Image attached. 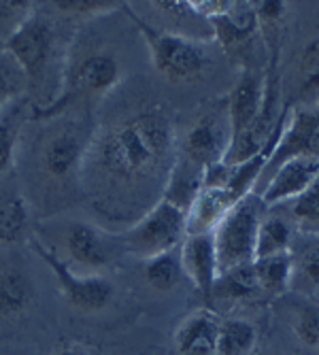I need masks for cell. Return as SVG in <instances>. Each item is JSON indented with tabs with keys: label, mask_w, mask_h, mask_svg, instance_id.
I'll return each instance as SVG.
<instances>
[{
	"label": "cell",
	"mask_w": 319,
	"mask_h": 355,
	"mask_svg": "<svg viewBox=\"0 0 319 355\" xmlns=\"http://www.w3.org/2000/svg\"><path fill=\"white\" fill-rule=\"evenodd\" d=\"M236 202L230 198L226 189L202 187L194 202L185 211V232L187 234H213L221 219ZM185 234V236H187Z\"/></svg>",
	"instance_id": "17"
},
{
	"label": "cell",
	"mask_w": 319,
	"mask_h": 355,
	"mask_svg": "<svg viewBox=\"0 0 319 355\" xmlns=\"http://www.w3.org/2000/svg\"><path fill=\"white\" fill-rule=\"evenodd\" d=\"M294 157H319V109H298L283 128L268 166L279 168Z\"/></svg>",
	"instance_id": "9"
},
{
	"label": "cell",
	"mask_w": 319,
	"mask_h": 355,
	"mask_svg": "<svg viewBox=\"0 0 319 355\" xmlns=\"http://www.w3.org/2000/svg\"><path fill=\"white\" fill-rule=\"evenodd\" d=\"M292 332L302 347L311 351H319V304L317 302H302L300 306H296L292 315Z\"/></svg>",
	"instance_id": "28"
},
{
	"label": "cell",
	"mask_w": 319,
	"mask_h": 355,
	"mask_svg": "<svg viewBox=\"0 0 319 355\" xmlns=\"http://www.w3.org/2000/svg\"><path fill=\"white\" fill-rule=\"evenodd\" d=\"M55 49V26L53 19L41 11H32L30 17L13 32L5 43V51L17 62L26 75L28 85L43 79L49 60Z\"/></svg>",
	"instance_id": "7"
},
{
	"label": "cell",
	"mask_w": 319,
	"mask_h": 355,
	"mask_svg": "<svg viewBox=\"0 0 319 355\" xmlns=\"http://www.w3.org/2000/svg\"><path fill=\"white\" fill-rule=\"evenodd\" d=\"M219 324L211 309L189 313L173 334V355H217Z\"/></svg>",
	"instance_id": "14"
},
{
	"label": "cell",
	"mask_w": 319,
	"mask_h": 355,
	"mask_svg": "<svg viewBox=\"0 0 319 355\" xmlns=\"http://www.w3.org/2000/svg\"><path fill=\"white\" fill-rule=\"evenodd\" d=\"M121 79V64L109 51H89L79 60H73L67 73L60 79V92L53 96L49 105L37 107L35 117L45 119L60 115L69 105L103 96L113 89Z\"/></svg>",
	"instance_id": "2"
},
{
	"label": "cell",
	"mask_w": 319,
	"mask_h": 355,
	"mask_svg": "<svg viewBox=\"0 0 319 355\" xmlns=\"http://www.w3.org/2000/svg\"><path fill=\"white\" fill-rule=\"evenodd\" d=\"M258 345V330L249 319L228 317L219 324L217 355H253Z\"/></svg>",
	"instance_id": "21"
},
{
	"label": "cell",
	"mask_w": 319,
	"mask_h": 355,
	"mask_svg": "<svg viewBox=\"0 0 319 355\" xmlns=\"http://www.w3.org/2000/svg\"><path fill=\"white\" fill-rule=\"evenodd\" d=\"M209 24L213 28L215 39L230 55L243 53L253 41V37L260 32V24L258 17H255L253 5L247 3H234L228 13L211 19Z\"/></svg>",
	"instance_id": "16"
},
{
	"label": "cell",
	"mask_w": 319,
	"mask_h": 355,
	"mask_svg": "<svg viewBox=\"0 0 319 355\" xmlns=\"http://www.w3.org/2000/svg\"><path fill=\"white\" fill-rule=\"evenodd\" d=\"M228 147H230L228 119L219 121L217 115H202L187 130V135L181 143L179 155L205 171L217 162H223V157L228 153Z\"/></svg>",
	"instance_id": "8"
},
{
	"label": "cell",
	"mask_w": 319,
	"mask_h": 355,
	"mask_svg": "<svg viewBox=\"0 0 319 355\" xmlns=\"http://www.w3.org/2000/svg\"><path fill=\"white\" fill-rule=\"evenodd\" d=\"M319 157H294L275 168L268 185L260 193L266 207L281 205L285 200H294L317 179Z\"/></svg>",
	"instance_id": "13"
},
{
	"label": "cell",
	"mask_w": 319,
	"mask_h": 355,
	"mask_svg": "<svg viewBox=\"0 0 319 355\" xmlns=\"http://www.w3.org/2000/svg\"><path fill=\"white\" fill-rule=\"evenodd\" d=\"M173 149V123L157 107L115 121L92 143L98 173L109 183L123 187L141 185L162 171L169 159L175 162Z\"/></svg>",
	"instance_id": "1"
},
{
	"label": "cell",
	"mask_w": 319,
	"mask_h": 355,
	"mask_svg": "<svg viewBox=\"0 0 319 355\" xmlns=\"http://www.w3.org/2000/svg\"><path fill=\"white\" fill-rule=\"evenodd\" d=\"M19 130H21V107L15 101L0 111V177L15 162Z\"/></svg>",
	"instance_id": "27"
},
{
	"label": "cell",
	"mask_w": 319,
	"mask_h": 355,
	"mask_svg": "<svg viewBox=\"0 0 319 355\" xmlns=\"http://www.w3.org/2000/svg\"><path fill=\"white\" fill-rule=\"evenodd\" d=\"M181 266L198 292L211 300L219 277V262L213 234H187L181 243Z\"/></svg>",
	"instance_id": "10"
},
{
	"label": "cell",
	"mask_w": 319,
	"mask_h": 355,
	"mask_svg": "<svg viewBox=\"0 0 319 355\" xmlns=\"http://www.w3.org/2000/svg\"><path fill=\"white\" fill-rule=\"evenodd\" d=\"M262 355H285V353H279V351H266V353H262Z\"/></svg>",
	"instance_id": "34"
},
{
	"label": "cell",
	"mask_w": 319,
	"mask_h": 355,
	"mask_svg": "<svg viewBox=\"0 0 319 355\" xmlns=\"http://www.w3.org/2000/svg\"><path fill=\"white\" fill-rule=\"evenodd\" d=\"M128 15L135 19V26L139 28L149 49L151 64L160 75L175 83L194 81L202 77L209 67V53L202 43L194 41L191 37L177 35V32L157 30L130 9H128Z\"/></svg>",
	"instance_id": "3"
},
{
	"label": "cell",
	"mask_w": 319,
	"mask_h": 355,
	"mask_svg": "<svg viewBox=\"0 0 319 355\" xmlns=\"http://www.w3.org/2000/svg\"><path fill=\"white\" fill-rule=\"evenodd\" d=\"M181 277H185L181 266V255L175 251L160 253L155 257L145 260V281L151 289L160 294H169L181 283Z\"/></svg>",
	"instance_id": "24"
},
{
	"label": "cell",
	"mask_w": 319,
	"mask_h": 355,
	"mask_svg": "<svg viewBox=\"0 0 319 355\" xmlns=\"http://www.w3.org/2000/svg\"><path fill=\"white\" fill-rule=\"evenodd\" d=\"M64 249L69 260L89 275H98V270L107 268L111 262L109 245L103 232L87 221L69 223L64 234Z\"/></svg>",
	"instance_id": "11"
},
{
	"label": "cell",
	"mask_w": 319,
	"mask_h": 355,
	"mask_svg": "<svg viewBox=\"0 0 319 355\" xmlns=\"http://www.w3.org/2000/svg\"><path fill=\"white\" fill-rule=\"evenodd\" d=\"M83 157H85V141L81 132L71 123L51 130V135L43 143V151H41L43 168L51 177L62 179L71 175L81 164Z\"/></svg>",
	"instance_id": "15"
},
{
	"label": "cell",
	"mask_w": 319,
	"mask_h": 355,
	"mask_svg": "<svg viewBox=\"0 0 319 355\" xmlns=\"http://www.w3.org/2000/svg\"><path fill=\"white\" fill-rule=\"evenodd\" d=\"M255 277H258V285L262 296L277 298L283 296L287 289L292 287L294 279V264L290 253H279V255H268L253 260Z\"/></svg>",
	"instance_id": "20"
},
{
	"label": "cell",
	"mask_w": 319,
	"mask_h": 355,
	"mask_svg": "<svg viewBox=\"0 0 319 355\" xmlns=\"http://www.w3.org/2000/svg\"><path fill=\"white\" fill-rule=\"evenodd\" d=\"M51 355H92V353L77 340H64L51 351Z\"/></svg>",
	"instance_id": "33"
},
{
	"label": "cell",
	"mask_w": 319,
	"mask_h": 355,
	"mask_svg": "<svg viewBox=\"0 0 319 355\" xmlns=\"http://www.w3.org/2000/svg\"><path fill=\"white\" fill-rule=\"evenodd\" d=\"M32 249L51 270L58 292L73 309L83 313H98L107 309L115 296V285L105 275L77 272L69 262H64L43 241L32 239Z\"/></svg>",
	"instance_id": "5"
},
{
	"label": "cell",
	"mask_w": 319,
	"mask_h": 355,
	"mask_svg": "<svg viewBox=\"0 0 319 355\" xmlns=\"http://www.w3.org/2000/svg\"><path fill=\"white\" fill-rule=\"evenodd\" d=\"M266 215V205L255 191L239 200L228 215L221 219L217 230L213 232L219 272L251 264L255 260V241H258V228Z\"/></svg>",
	"instance_id": "4"
},
{
	"label": "cell",
	"mask_w": 319,
	"mask_h": 355,
	"mask_svg": "<svg viewBox=\"0 0 319 355\" xmlns=\"http://www.w3.org/2000/svg\"><path fill=\"white\" fill-rule=\"evenodd\" d=\"M32 11H35L32 3H0V37L5 39V43Z\"/></svg>",
	"instance_id": "31"
},
{
	"label": "cell",
	"mask_w": 319,
	"mask_h": 355,
	"mask_svg": "<svg viewBox=\"0 0 319 355\" xmlns=\"http://www.w3.org/2000/svg\"><path fill=\"white\" fill-rule=\"evenodd\" d=\"M292 264H294V281H298L309 292L319 289V236H311L302 241L298 247H292Z\"/></svg>",
	"instance_id": "25"
},
{
	"label": "cell",
	"mask_w": 319,
	"mask_h": 355,
	"mask_svg": "<svg viewBox=\"0 0 319 355\" xmlns=\"http://www.w3.org/2000/svg\"><path fill=\"white\" fill-rule=\"evenodd\" d=\"M292 225L287 223L281 215L266 213L260 228H258V241H255V260L279 253L292 251Z\"/></svg>",
	"instance_id": "22"
},
{
	"label": "cell",
	"mask_w": 319,
	"mask_h": 355,
	"mask_svg": "<svg viewBox=\"0 0 319 355\" xmlns=\"http://www.w3.org/2000/svg\"><path fill=\"white\" fill-rule=\"evenodd\" d=\"M35 298L30 272L17 260L0 257V317H17Z\"/></svg>",
	"instance_id": "18"
},
{
	"label": "cell",
	"mask_w": 319,
	"mask_h": 355,
	"mask_svg": "<svg viewBox=\"0 0 319 355\" xmlns=\"http://www.w3.org/2000/svg\"><path fill=\"white\" fill-rule=\"evenodd\" d=\"M296 96L304 103L319 98V37L311 39L298 53L294 69Z\"/></svg>",
	"instance_id": "23"
},
{
	"label": "cell",
	"mask_w": 319,
	"mask_h": 355,
	"mask_svg": "<svg viewBox=\"0 0 319 355\" xmlns=\"http://www.w3.org/2000/svg\"><path fill=\"white\" fill-rule=\"evenodd\" d=\"M258 296H262V292L258 285V277H255L253 262L219 272L217 283L213 287V298L226 302H247Z\"/></svg>",
	"instance_id": "19"
},
{
	"label": "cell",
	"mask_w": 319,
	"mask_h": 355,
	"mask_svg": "<svg viewBox=\"0 0 319 355\" xmlns=\"http://www.w3.org/2000/svg\"><path fill=\"white\" fill-rule=\"evenodd\" d=\"M26 87V75L17 67V62L11 58V53L3 49L0 51V111L15 103Z\"/></svg>",
	"instance_id": "29"
},
{
	"label": "cell",
	"mask_w": 319,
	"mask_h": 355,
	"mask_svg": "<svg viewBox=\"0 0 319 355\" xmlns=\"http://www.w3.org/2000/svg\"><path fill=\"white\" fill-rule=\"evenodd\" d=\"M28 230V207L21 196L0 198V247L15 245Z\"/></svg>",
	"instance_id": "26"
},
{
	"label": "cell",
	"mask_w": 319,
	"mask_h": 355,
	"mask_svg": "<svg viewBox=\"0 0 319 355\" xmlns=\"http://www.w3.org/2000/svg\"><path fill=\"white\" fill-rule=\"evenodd\" d=\"M292 215L296 221H300L304 225L319 223V175L298 198H294Z\"/></svg>",
	"instance_id": "30"
},
{
	"label": "cell",
	"mask_w": 319,
	"mask_h": 355,
	"mask_svg": "<svg viewBox=\"0 0 319 355\" xmlns=\"http://www.w3.org/2000/svg\"><path fill=\"white\" fill-rule=\"evenodd\" d=\"M53 7L69 15H105L117 9V3H101V0H58Z\"/></svg>",
	"instance_id": "32"
},
{
	"label": "cell",
	"mask_w": 319,
	"mask_h": 355,
	"mask_svg": "<svg viewBox=\"0 0 319 355\" xmlns=\"http://www.w3.org/2000/svg\"><path fill=\"white\" fill-rule=\"evenodd\" d=\"M264 87L266 81L253 71H245L234 85L228 101V125H230V143L251 130L258 121L264 105Z\"/></svg>",
	"instance_id": "12"
},
{
	"label": "cell",
	"mask_w": 319,
	"mask_h": 355,
	"mask_svg": "<svg viewBox=\"0 0 319 355\" xmlns=\"http://www.w3.org/2000/svg\"><path fill=\"white\" fill-rule=\"evenodd\" d=\"M185 211L177 205L160 198L135 225L126 230V249L149 260L160 253H169L185 239Z\"/></svg>",
	"instance_id": "6"
}]
</instances>
